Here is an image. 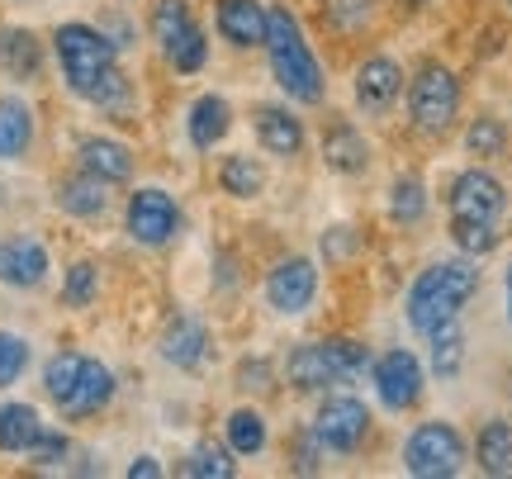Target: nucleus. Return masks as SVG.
Listing matches in <instances>:
<instances>
[{"instance_id": "nucleus-30", "label": "nucleus", "mask_w": 512, "mask_h": 479, "mask_svg": "<svg viewBox=\"0 0 512 479\" xmlns=\"http://www.w3.org/2000/svg\"><path fill=\"white\" fill-rule=\"evenodd\" d=\"M190 29H195V15H190L185 0H157V10H152V38L162 43V53H171Z\"/></svg>"}, {"instance_id": "nucleus-19", "label": "nucleus", "mask_w": 512, "mask_h": 479, "mask_svg": "<svg viewBox=\"0 0 512 479\" xmlns=\"http://www.w3.org/2000/svg\"><path fill=\"white\" fill-rule=\"evenodd\" d=\"M76 157H81V171L100 176L105 185H119L133 176V152H128L119 138H81Z\"/></svg>"}, {"instance_id": "nucleus-28", "label": "nucleus", "mask_w": 512, "mask_h": 479, "mask_svg": "<svg viewBox=\"0 0 512 479\" xmlns=\"http://www.w3.org/2000/svg\"><path fill=\"white\" fill-rule=\"evenodd\" d=\"M323 356H328V370L337 385H351V380H361L370 366V351L361 342H351V337H328L323 342Z\"/></svg>"}, {"instance_id": "nucleus-20", "label": "nucleus", "mask_w": 512, "mask_h": 479, "mask_svg": "<svg viewBox=\"0 0 512 479\" xmlns=\"http://www.w3.org/2000/svg\"><path fill=\"white\" fill-rule=\"evenodd\" d=\"M57 209H62V214H72V219H100V214L110 209L105 181H100V176H91V171L67 176V181L57 185Z\"/></svg>"}, {"instance_id": "nucleus-46", "label": "nucleus", "mask_w": 512, "mask_h": 479, "mask_svg": "<svg viewBox=\"0 0 512 479\" xmlns=\"http://www.w3.org/2000/svg\"><path fill=\"white\" fill-rule=\"evenodd\" d=\"M399 5H408V10H422V5H427V0H399Z\"/></svg>"}, {"instance_id": "nucleus-16", "label": "nucleus", "mask_w": 512, "mask_h": 479, "mask_svg": "<svg viewBox=\"0 0 512 479\" xmlns=\"http://www.w3.org/2000/svg\"><path fill=\"white\" fill-rule=\"evenodd\" d=\"M323 162L332 171H342V176H361L370 166V143L366 133L347 124V119H332L328 129H323Z\"/></svg>"}, {"instance_id": "nucleus-8", "label": "nucleus", "mask_w": 512, "mask_h": 479, "mask_svg": "<svg viewBox=\"0 0 512 479\" xmlns=\"http://www.w3.org/2000/svg\"><path fill=\"white\" fill-rule=\"evenodd\" d=\"M503 209H508V190L498 176L489 171H460L456 181H451V219H470V223H498L503 219Z\"/></svg>"}, {"instance_id": "nucleus-5", "label": "nucleus", "mask_w": 512, "mask_h": 479, "mask_svg": "<svg viewBox=\"0 0 512 479\" xmlns=\"http://www.w3.org/2000/svg\"><path fill=\"white\" fill-rule=\"evenodd\" d=\"M403 470L418 479H451L465 470V437L451 423H422L403 442Z\"/></svg>"}, {"instance_id": "nucleus-1", "label": "nucleus", "mask_w": 512, "mask_h": 479, "mask_svg": "<svg viewBox=\"0 0 512 479\" xmlns=\"http://www.w3.org/2000/svg\"><path fill=\"white\" fill-rule=\"evenodd\" d=\"M53 53L62 62V76H67V86H72L81 100H91L100 110H128V81L119 72V62H114V48L105 29H95V24H57L53 34Z\"/></svg>"}, {"instance_id": "nucleus-44", "label": "nucleus", "mask_w": 512, "mask_h": 479, "mask_svg": "<svg viewBox=\"0 0 512 479\" xmlns=\"http://www.w3.org/2000/svg\"><path fill=\"white\" fill-rule=\"evenodd\" d=\"M162 475V465L152 461V456H138V461L128 465V479H157Z\"/></svg>"}, {"instance_id": "nucleus-4", "label": "nucleus", "mask_w": 512, "mask_h": 479, "mask_svg": "<svg viewBox=\"0 0 512 479\" xmlns=\"http://www.w3.org/2000/svg\"><path fill=\"white\" fill-rule=\"evenodd\" d=\"M408 114H413V129L422 133H446L456 124L460 114V81L451 67H441V62H427L418 67L413 76V86H408Z\"/></svg>"}, {"instance_id": "nucleus-15", "label": "nucleus", "mask_w": 512, "mask_h": 479, "mask_svg": "<svg viewBox=\"0 0 512 479\" xmlns=\"http://www.w3.org/2000/svg\"><path fill=\"white\" fill-rule=\"evenodd\" d=\"M256 138L271 157H299L304 148V119L290 105H261L256 110Z\"/></svg>"}, {"instance_id": "nucleus-25", "label": "nucleus", "mask_w": 512, "mask_h": 479, "mask_svg": "<svg viewBox=\"0 0 512 479\" xmlns=\"http://www.w3.org/2000/svg\"><path fill=\"white\" fill-rule=\"evenodd\" d=\"M38 432H43V418H38L34 404L0 408V451H5V456H24V451L38 442Z\"/></svg>"}, {"instance_id": "nucleus-12", "label": "nucleus", "mask_w": 512, "mask_h": 479, "mask_svg": "<svg viewBox=\"0 0 512 479\" xmlns=\"http://www.w3.org/2000/svg\"><path fill=\"white\" fill-rule=\"evenodd\" d=\"M403 91V67L394 57H366L356 67V105L366 114H384Z\"/></svg>"}, {"instance_id": "nucleus-23", "label": "nucleus", "mask_w": 512, "mask_h": 479, "mask_svg": "<svg viewBox=\"0 0 512 479\" xmlns=\"http://www.w3.org/2000/svg\"><path fill=\"white\" fill-rule=\"evenodd\" d=\"M475 461L484 475H512V423H503V418H489V423L479 427L475 437Z\"/></svg>"}, {"instance_id": "nucleus-10", "label": "nucleus", "mask_w": 512, "mask_h": 479, "mask_svg": "<svg viewBox=\"0 0 512 479\" xmlns=\"http://www.w3.org/2000/svg\"><path fill=\"white\" fill-rule=\"evenodd\" d=\"M318 299V266L309 257H290L280 261L271 276H266V304L275 314H309V304Z\"/></svg>"}, {"instance_id": "nucleus-43", "label": "nucleus", "mask_w": 512, "mask_h": 479, "mask_svg": "<svg viewBox=\"0 0 512 479\" xmlns=\"http://www.w3.org/2000/svg\"><path fill=\"white\" fill-rule=\"evenodd\" d=\"M318 451H323V442H318L313 432H299V437H294V470H299V475H313V470H318Z\"/></svg>"}, {"instance_id": "nucleus-2", "label": "nucleus", "mask_w": 512, "mask_h": 479, "mask_svg": "<svg viewBox=\"0 0 512 479\" xmlns=\"http://www.w3.org/2000/svg\"><path fill=\"white\" fill-rule=\"evenodd\" d=\"M266 57H271V76L275 86L285 91V100L294 105H318L323 100V67L313 48L304 43V29L299 19L290 15V5H266Z\"/></svg>"}, {"instance_id": "nucleus-27", "label": "nucleus", "mask_w": 512, "mask_h": 479, "mask_svg": "<svg viewBox=\"0 0 512 479\" xmlns=\"http://www.w3.org/2000/svg\"><path fill=\"white\" fill-rule=\"evenodd\" d=\"M223 432H228V451H233V456H261V451H266V437H271V432H266V418H261L256 408H233Z\"/></svg>"}, {"instance_id": "nucleus-45", "label": "nucleus", "mask_w": 512, "mask_h": 479, "mask_svg": "<svg viewBox=\"0 0 512 479\" xmlns=\"http://www.w3.org/2000/svg\"><path fill=\"white\" fill-rule=\"evenodd\" d=\"M503 290H508V328H512V266H508V276H503Z\"/></svg>"}, {"instance_id": "nucleus-36", "label": "nucleus", "mask_w": 512, "mask_h": 479, "mask_svg": "<svg viewBox=\"0 0 512 479\" xmlns=\"http://www.w3.org/2000/svg\"><path fill=\"white\" fill-rule=\"evenodd\" d=\"M465 148H470V157H498V152L508 148V129H503V119H494V114L475 119V124L465 129Z\"/></svg>"}, {"instance_id": "nucleus-35", "label": "nucleus", "mask_w": 512, "mask_h": 479, "mask_svg": "<svg viewBox=\"0 0 512 479\" xmlns=\"http://www.w3.org/2000/svg\"><path fill=\"white\" fill-rule=\"evenodd\" d=\"M81 351H57L53 361H48V370H43V389H48V399L53 404H62L67 394H72V385H76V375H81Z\"/></svg>"}, {"instance_id": "nucleus-17", "label": "nucleus", "mask_w": 512, "mask_h": 479, "mask_svg": "<svg viewBox=\"0 0 512 479\" xmlns=\"http://www.w3.org/2000/svg\"><path fill=\"white\" fill-rule=\"evenodd\" d=\"M228 129H233V105L223 95H200L190 105V114H185V133H190V143L200 152L219 148L223 138H228Z\"/></svg>"}, {"instance_id": "nucleus-14", "label": "nucleus", "mask_w": 512, "mask_h": 479, "mask_svg": "<svg viewBox=\"0 0 512 479\" xmlns=\"http://www.w3.org/2000/svg\"><path fill=\"white\" fill-rule=\"evenodd\" d=\"M114 399V370L105 366V361H95V356H86L81 361V375H76L72 394L62 399V413L67 418H91V413H100V408Z\"/></svg>"}, {"instance_id": "nucleus-22", "label": "nucleus", "mask_w": 512, "mask_h": 479, "mask_svg": "<svg viewBox=\"0 0 512 479\" xmlns=\"http://www.w3.org/2000/svg\"><path fill=\"white\" fill-rule=\"evenodd\" d=\"M0 67L15 81H34L43 72V43L29 29H0Z\"/></svg>"}, {"instance_id": "nucleus-7", "label": "nucleus", "mask_w": 512, "mask_h": 479, "mask_svg": "<svg viewBox=\"0 0 512 479\" xmlns=\"http://www.w3.org/2000/svg\"><path fill=\"white\" fill-rule=\"evenodd\" d=\"M181 233V204L166 195L162 185H143L128 195V238L143 247H166Z\"/></svg>"}, {"instance_id": "nucleus-26", "label": "nucleus", "mask_w": 512, "mask_h": 479, "mask_svg": "<svg viewBox=\"0 0 512 479\" xmlns=\"http://www.w3.org/2000/svg\"><path fill=\"white\" fill-rule=\"evenodd\" d=\"M219 185H223V195H233V200H256V195L266 190V171H261L256 157L233 152V157H223V166H219Z\"/></svg>"}, {"instance_id": "nucleus-18", "label": "nucleus", "mask_w": 512, "mask_h": 479, "mask_svg": "<svg viewBox=\"0 0 512 479\" xmlns=\"http://www.w3.org/2000/svg\"><path fill=\"white\" fill-rule=\"evenodd\" d=\"M204 356H209V328H204L200 318L181 314L171 328L162 332V361H171L176 370L204 366Z\"/></svg>"}, {"instance_id": "nucleus-40", "label": "nucleus", "mask_w": 512, "mask_h": 479, "mask_svg": "<svg viewBox=\"0 0 512 479\" xmlns=\"http://www.w3.org/2000/svg\"><path fill=\"white\" fill-rule=\"evenodd\" d=\"M67 451H72V442H67L62 432H48V427H43V432H38V442L29 446L24 456H29V461L38 465V470H53V465L67 461Z\"/></svg>"}, {"instance_id": "nucleus-34", "label": "nucleus", "mask_w": 512, "mask_h": 479, "mask_svg": "<svg viewBox=\"0 0 512 479\" xmlns=\"http://www.w3.org/2000/svg\"><path fill=\"white\" fill-rule=\"evenodd\" d=\"M451 242L460 247V257H489L498 247V223L451 219Z\"/></svg>"}, {"instance_id": "nucleus-24", "label": "nucleus", "mask_w": 512, "mask_h": 479, "mask_svg": "<svg viewBox=\"0 0 512 479\" xmlns=\"http://www.w3.org/2000/svg\"><path fill=\"white\" fill-rule=\"evenodd\" d=\"M285 375H290V385L299 394H318V389L337 385L328 370V356H323V342H304V347L290 351V361H285Z\"/></svg>"}, {"instance_id": "nucleus-38", "label": "nucleus", "mask_w": 512, "mask_h": 479, "mask_svg": "<svg viewBox=\"0 0 512 479\" xmlns=\"http://www.w3.org/2000/svg\"><path fill=\"white\" fill-rule=\"evenodd\" d=\"M100 290V271H95V261H76L72 271H67V285H62V304H72V309H86Z\"/></svg>"}, {"instance_id": "nucleus-3", "label": "nucleus", "mask_w": 512, "mask_h": 479, "mask_svg": "<svg viewBox=\"0 0 512 479\" xmlns=\"http://www.w3.org/2000/svg\"><path fill=\"white\" fill-rule=\"evenodd\" d=\"M479 290V266L475 257H456V261H437L427 266L413 290H408V328L432 337L441 323H456L460 309L475 299Z\"/></svg>"}, {"instance_id": "nucleus-39", "label": "nucleus", "mask_w": 512, "mask_h": 479, "mask_svg": "<svg viewBox=\"0 0 512 479\" xmlns=\"http://www.w3.org/2000/svg\"><path fill=\"white\" fill-rule=\"evenodd\" d=\"M29 366V342L15 332H0V389H10Z\"/></svg>"}, {"instance_id": "nucleus-42", "label": "nucleus", "mask_w": 512, "mask_h": 479, "mask_svg": "<svg viewBox=\"0 0 512 479\" xmlns=\"http://www.w3.org/2000/svg\"><path fill=\"white\" fill-rule=\"evenodd\" d=\"M356 228H328V233H323V257L328 261H342V257H351V252H356Z\"/></svg>"}, {"instance_id": "nucleus-13", "label": "nucleus", "mask_w": 512, "mask_h": 479, "mask_svg": "<svg viewBox=\"0 0 512 479\" xmlns=\"http://www.w3.org/2000/svg\"><path fill=\"white\" fill-rule=\"evenodd\" d=\"M214 24H219L223 43H233V48H261L266 43V5L261 0H219Z\"/></svg>"}, {"instance_id": "nucleus-32", "label": "nucleus", "mask_w": 512, "mask_h": 479, "mask_svg": "<svg viewBox=\"0 0 512 479\" xmlns=\"http://www.w3.org/2000/svg\"><path fill=\"white\" fill-rule=\"evenodd\" d=\"M181 475H190V479H233L238 475V461H233L228 446L200 442L195 451H190V461L181 465Z\"/></svg>"}, {"instance_id": "nucleus-29", "label": "nucleus", "mask_w": 512, "mask_h": 479, "mask_svg": "<svg viewBox=\"0 0 512 479\" xmlns=\"http://www.w3.org/2000/svg\"><path fill=\"white\" fill-rule=\"evenodd\" d=\"M389 219L403 223V228L427 219V185L418 176H399V181L389 185Z\"/></svg>"}, {"instance_id": "nucleus-37", "label": "nucleus", "mask_w": 512, "mask_h": 479, "mask_svg": "<svg viewBox=\"0 0 512 479\" xmlns=\"http://www.w3.org/2000/svg\"><path fill=\"white\" fill-rule=\"evenodd\" d=\"M166 62H171V67H176L181 76H195L204 62H209V38H204L200 24H195V29H190V34H185L181 43L171 48V53H166Z\"/></svg>"}, {"instance_id": "nucleus-9", "label": "nucleus", "mask_w": 512, "mask_h": 479, "mask_svg": "<svg viewBox=\"0 0 512 479\" xmlns=\"http://www.w3.org/2000/svg\"><path fill=\"white\" fill-rule=\"evenodd\" d=\"M422 385H427V375H422V361H418V356H413L408 347L384 351L380 361H375V394H380L384 408H394V413H408V408L422 399Z\"/></svg>"}, {"instance_id": "nucleus-41", "label": "nucleus", "mask_w": 512, "mask_h": 479, "mask_svg": "<svg viewBox=\"0 0 512 479\" xmlns=\"http://www.w3.org/2000/svg\"><path fill=\"white\" fill-rule=\"evenodd\" d=\"M238 385L247 389V394H266V389H275V370L266 356H252V361H242L238 366Z\"/></svg>"}, {"instance_id": "nucleus-11", "label": "nucleus", "mask_w": 512, "mask_h": 479, "mask_svg": "<svg viewBox=\"0 0 512 479\" xmlns=\"http://www.w3.org/2000/svg\"><path fill=\"white\" fill-rule=\"evenodd\" d=\"M48 276V247L38 238H0V285L34 290Z\"/></svg>"}, {"instance_id": "nucleus-6", "label": "nucleus", "mask_w": 512, "mask_h": 479, "mask_svg": "<svg viewBox=\"0 0 512 479\" xmlns=\"http://www.w3.org/2000/svg\"><path fill=\"white\" fill-rule=\"evenodd\" d=\"M313 437L323 442V451H337V456H356L370 437V408L351 394H328L318 404V418H313Z\"/></svg>"}, {"instance_id": "nucleus-33", "label": "nucleus", "mask_w": 512, "mask_h": 479, "mask_svg": "<svg viewBox=\"0 0 512 479\" xmlns=\"http://www.w3.org/2000/svg\"><path fill=\"white\" fill-rule=\"evenodd\" d=\"M375 19V0H323V24L332 34H361Z\"/></svg>"}, {"instance_id": "nucleus-31", "label": "nucleus", "mask_w": 512, "mask_h": 479, "mask_svg": "<svg viewBox=\"0 0 512 479\" xmlns=\"http://www.w3.org/2000/svg\"><path fill=\"white\" fill-rule=\"evenodd\" d=\"M460 366H465V332H460V323H441L432 332V370L441 380H456Z\"/></svg>"}, {"instance_id": "nucleus-21", "label": "nucleus", "mask_w": 512, "mask_h": 479, "mask_svg": "<svg viewBox=\"0 0 512 479\" xmlns=\"http://www.w3.org/2000/svg\"><path fill=\"white\" fill-rule=\"evenodd\" d=\"M34 143V110L19 95H0V162L24 157Z\"/></svg>"}]
</instances>
